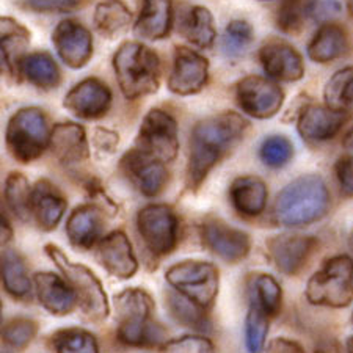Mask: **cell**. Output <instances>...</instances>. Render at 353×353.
Returning a JSON list of instances; mask_svg holds the SVG:
<instances>
[{
	"label": "cell",
	"mask_w": 353,
	"mask_h": 353,
	"mask_svg": "<svg viewBox=\"0 0 353 353\" xmlns=\"http://www.w3.org/2000/svg\"><path fill=\"white\" fill-rule=\"evenodd\" d=\"M27 7H30L35 11H43V13H65L71 11L79 5V0H26Z\"/></svg>",
	"instance_id": "bcb514c9"
},
{
	"label": "cell",
	"mask_w": 353,
	"mask_h": 353,
	"mask_svg": "<svg viewBox=\"0 0 353 353\" xmlns=\"http://www.w3.org/2000/svg\"><path fill=\"white\" fill-rule=\"evenodd\" d=\"M325 105L345 112L353 104V66L334 72L323 90Z\"/></svg>",
	"instance_id": "d590c367"
},
{
	"label": "cell",
	"mask_w": 353,
	"mask_h": 353,
	"mask_svg": "<svg viewBox=\"0 0 353 353\" xmlns=\"http://www.w3.org/2000/svg\"><path fill=\"white\" fill-rule=\"evenodd\" d=\"M349 245H350V250H352V253H353V232L350 234V241H349Z\"/></svg>",
	"instance_id": "db71d44e"
},
{
	"label": "cell",
	"mask_w": 353,
	"mask_h": 353,
	"mask_svg": "<svg viewBox=\"0 0 353 353\" xmlns=\"http://www.w3.org/2000/svg\"><path fill=\"white\" fill-rule=\"evenodd\" d=\"M165 280L179 294L204 310L212 308L219 295L220 275L214 264L204 261H182L170 267Z\"/></svg>",
	"instance_id": "ba28073f"
},
{
	"label": "cell",
	"mask_w": 353,
	"mask_h": 353,
	"mask_svg": "<svg viewBox=\"0 0 353 353\" xmlns=\"http://www.w3.org/2000/svg\"><path fill=\"white\" fill-rule=\"evenodd\" d=\"M170 314L182 327L196 330V332H209L210 322L206 316V310L187 299L182 294H168L165 301Z\"/></svg>",
	"instance_id": "1f68e13d"
},
{
	"label": "cell",
	"mask_w": 353,
	"mask_h": 353,
	"mask_svg": "<svg viewBox=\"0 0 353 353\" xmlns=\"http://www.w3.org/2000/svg\"><path fill=\"white\" fill-rule=\"evenodd\" d=\"M50 143L48 119L41 109L26 107L14 113L7 126V148L21 163L41 157Z\"/></svg>",
	"instance_id": "52a82bcc"
},
{
	"label": "cell",
	"mask_w": 353,
	"mask_h": 353,
	"mask_svg": "<svg viewBox=\"0 0 353 353\" xmlns=\"http://www.w3.org/2000/svg\"><path fill=\"white\" fill-rule=\"evenodd\" d=\"M281 286L275 278L261 273L253 283V301H256L267 316H276L281 310Z\"/></svg>",
	"instance_id": "8d00e7d4"
},
{
	"label": "cell",
	"mask_w": 353,
	"mask_h": 353,
	"mask_svg": "<svg viewBox=\"0 0 353 353\" xmlns=\"http://www.w3.org/2000/svg\"><path fill=\"white\" fill-rule=\"evenodd\" d=\"M113 70L124 98L130 101L156 93L161 85V60L154 50L135 41L119 46Z\"/></svg>",
	"instance_id": "3957f363"
},
{
	"label": "cell",
	"mask_w": 353,
	"mask_h": 353,
	"mask_svg": "<svg viewBox=\"0 0 353 353\" xmlns=\"http://www.w3.org/2000/svg\"><path fill=\"white\" fill-rule=\"evenodd\" d=\"M63 278L52 272H39L33 280L39 303L54 316L70 314L76 305H79L76 294Z\"/></svg>",
	"instance_id": "cb8c5ba5"
},
{
	"label": "cell",
	"mask_w": 353,
	"mask_h": 353,
	"mask_svg": "<svg viewBox=\"0 0 353 353\" xmlns=\"http://www.w3.org/2000/svg\"><path fill=\"white\" fill-rule=\"evenodd\" d=\"M32 215L43 231H54L66 212L68 203L57 187L49 181H38L32 189Z\"/></svg>",
	"instance_id": "603a6c76"
},
{
	"label": "cell",
	"mask_w": 353,
	"mask_h": 353,
	"mask_svg": "<svg viewBox=\"0 0 353 353\" xmlns=\"http://www.w3.org/2000/svg\"><path fill=\"white\" fill-rule=\"evenodd\" d=\"M50 151L65 167H76L88 161L90 148L85 129L76 123L55 124L50 132Z\"/></svg>",
	"instance_id": "ffe728a7"
},
{
	"label": "cell",
	"mask_w": 353,
	"mask_h": 353,
	"mask_svg": "<svg viewBox=\"0 0 353 353\" xmlns=\"http://www.w3.org/2000/svg\"><path fill=\"white\" fill-rule=\"evenodd\" d=\"M306 299L317 306L347 308L353 301V259L350 256L330 258L310 278Z\"/></svg>",
	"instance_id": "8992f818"
},
{
	"label": "cell",
	"mask_w": 353,
	"mask_h": 353,
	"mask_svg": "<svg viewBox=\"0 0 353 353\" xmlns=\"http://www.w3.org/2000/svg\"><path fill=\"white\" fill-rule=\"evenodd\" d=\"M214 344L204 336H182L178 339H172L162 345L163 352L172 353H208L214 352Z\"/></svg>",
	"instance_id": "7bdbcfd3"
},
{
	"label": "cell",
	"mask_w": 353,
	"mask_h": 353,
	"mask_svg": "<svg viewBox=\"0 0 353 353\" xmlns=\"http://www.w3.org/2000/svg\"><path fill=\"white\" fill-rule=\"evenodd\" d=\"M173 22L172 0H143L141 13L137 19L134 32L143 39H162L170 33Z\"/></svg>",
	"instance_id": "484cf974"
},
{
	"label": "cell",
	"mask_w": 353,
	"mask_h": 353,
	"mask_svg": "<svg viewBox=\"0 0 353 353\" xmlns=\"http://www.w3.org/2000/svg\"><path fill=\"white\" fill-rule=\"evenodd\" d=\"M50 349L59 353H96L98 341L82 328H65L50 336Z\"/></svg>",
	"instance_id": "e575fe53"
},
{
	"label": "cell",
	"mask_w": 353,
	"mask_h": 353,
	"mask_svg": "<svg viewBox=\"0 0 353 353\" xmlns=\"http://www.w3.org/2000/svg\"><path fill=\"white\" fill-rule=\"evenodd\" d=\"M347 350L353 352V336H352V338H350L349 341H347Z\"/></svg>",
	"instance_id": "f5cc1de1"
},
{
	"label": "cell",
	"mask_w": 353,
	"mask_h": 353,
	"mask_svg": "<svg viewBox=\"0 0 353 353\" xmlns=\"http://www.w3.org/2000/svg\"><path fill=\"white\" fill-rule=\"evenodd\" d=\"M345 2H347V8H349V13L353 18V0H345Z\"/></svg>",
	"instance_id": "816d5d0a"
},
{
	"label": "cell",
	"mask_w": 353,
	"mask_h": 353,
	"mask_svg": "<svg viewBox=\"0 0 353 353\" xmlns=\"http://www.w3.org/2000/svg\"><path fill=\"white\" fill-rule=\"evenodd\" d=\"M253 39V28L243 21H232L226 27L221 48L228 57L242 55Z\"/></svg>",
	"instance_id": "60d3db41"
},
{
	"label": "cell",
	"mask_w": 353,
	"mask_h": 353,
	"mask_svg": "<svg viewBox=\"0 0 353 353\" xmlns=\"http://www.w3.org/2000/svg\"><path fill=\"white\" fill-rule=\"evenodd\" d=\"M209 77V61L203 55L187 48L174 52L173 68L168 77V88L174 94L190 96L204 88Z\"/></svg>",
	"instance_id": "7c38bea8"
},
{
	"label": "cell",
	"mask_w": 353,
	"mask_h": 353,
	"mask_svg": "<svg viewBox=\"0 0 353 353\" xmlns=\"http://www.w3.org/2000/svg\"><path fill=\"white\" fill-rule=\"evenodd\" d=\"M112 91L98 79H85L65 96L63 105L74 117L98 119L110 109Z\"/></svg>",
	"instance_id": "e0dca14e"
},
{
	"label": "cell",
	"mask_w": 353,
	"mask_h": 353,
	"mask_svg": "<svg viewBox=\"0 0 353 353\" xmlns=\"http://www.w3.org/2000/svg\"><path fill=\"white\" fill-rule=\"evenodd\" d=\"M3 198L7 203L8 209L16 217L22 221H27L32 215L30 198L32 189L30 184L24 174L21 173H10L8 178L5 179Z\"/></svg>",
	"instance_id": "836d02e7"
},
{
	"label": "cell",
	"mask_w": 353,
	"mask_h": 353,
	"mask_svg": "<svg viewBox=\"0 0 353 353\" xmlns=\"http://www.w3.org/2000/svg\"><path fill=\"white\" fill-rule=\"evenodd\" d=\"M137 230L152 254L165 256L174 250L179 237V221L172 208L150 204L137 215Z\"/></svg>",
	"instance_id": "30bf717a"
},
{
	"label": "cell",
	"mask_w": 353,
	"mask_h": 353,
	"mask_svg": "<svg viewBox=\"0 0 353 353\" xmlns=\"http://www.w3.org/2000/svg\"><path fill=\"white\" fill-rule=\"evenodd\" d=\"M294 154V146L284 135H272L263 141L259 148V156L267 167L281 168Z\"/></svg>",
	"instance_id": "f35d334b"
},
{
	"label": "cell",
	"mask_w": 353,
	"mask_h": 353,
	"mask_svg": "<svg viewBox=\"0 0 353 353\" xmlns=\"http://www.w3.org/2000/svg\"><path fill=\"white\" fill-rule=\"evenodd\" d=\"M334 174L338 179L341 193L344 196H353V156L339 157L334 163Z\"/></svg>",
	"instance_id": "f6af8a7d"
},
{
	"label": "cell",
	"mask_w": 353,
	"mask_h": 353,
	"mask_svg": "<svg viewBox=\"0 0 353 353\" xmlns=\"http://www.w3.org/2000/svg\"><path fill=\"white\" fill-rule=\"evenodd\" d=\"M349 48L343 27L327 22L316 32L308 44V57L316 63H330L343 57Z\"/></svg>",
	"instance_id": "83f0119b"
},
{
	"label": "cell",
	"mask_w": 353,
	"mask_h": 353,
	"mask_svg": "<svg viewBox=\"0 0 353 353\" xmlns=\"http://www.w3.org/2000/svg\"><path fill=\"white\" fill-rule=\"evenodd\" d=\"M328 209L330 192L325 181L317 174H303L280 192L273 215L283 226L300 228L323 219Z\"/></svg>",
	"instance_id": "7a4b0ae2"
},
{
	"label": "cell",
	"mask_w": 353,
	"mask_h": 353,
	"mask_svg": "<svg viewBox=\"0 0 353 353\" xmlns=\"http://www.w3.org/2000/svg\"><path fill=\"white\" fill-rule=\"evenodd\" d=\"M352 322H353V316H352Z\"/></svg>",
	"instance_id": "11a10c76"
},
{
	"label": "cell",
	"mask_w": 353,
	"mask_h": 353,
	"mask_svg": "<svg viewBox=\"0 0 353 353\" xmlns=\"http://www.w3.org/2000/svg\"><path fill=\"white\" fill-rule=\"evenodd\" d=\"M236 99L239 107L247 115L258 119H269L281 110L284 93L269 79L248 76L237 83Z\"/></svg>",
	"instance_id": "8fae6325"
},
{
	"label": "cell",
	"mask_w": 353,
	"mask_h": 353,
	"mask_svg": "<svg viewBox=\"0 0 353 353\" xmlns=\"http://www.w3.org/2000/svg\"><path fill=\"white\" fill-rule=\"evenodd\" d=\"M343 146H344V150L349 152V154L353 156V128L345 134L344 140H343Z\"/></svg>",
	"instance_id": "f907efd6"
},
{
	"label": "cell",
	"mask_w": 353,
	"mask_h": 353,
	"mask_svg": "<svg viewBox=\"0 0 353 353\" xmlns=\"http://www.w3.org/2000/svg\"><path fill=\"white\" fill-rule=\"evenodd\" d=\"M267 196L269 190L265 182L256 176H241L234 179L230 189L232 206L247 217H258L261 212H264Z\"/></svg>",
	"instance_id": "4316f807"
},
{
	"label": "cell",
	"mask_w": 353,
	"mask_h": 353,
	"mask_svg": "<svg viewBox=\"0 0 353 353\" xmlns=\"http://www.w3.org/2000/svg\"><path fill=\"white\" fill-rule=\"evenodd\" d=\"M303 19H306L303 11V0H288L280 10L278 26H280L284 32L295 33L303 27Z\"/></svg>",
	"instance_id": "ee69618b"
},
{
	"label": "cell",
	"mask_w": 353,
	"mask_h": 353,
	"mask_svg": "<svg viewBox=\"0 0 353 353\" xmlns=\"http://www.w3.org/2000/svg\"><path fill=\"white\" fill-rule=\"evenodd\" d=\"M102 228H104L102 210L93 204H83L71 212L66 221V234L74 247L85 252L99 242Z\"/></svg>",
	"instance_id": "d4e9b609"
},
{
	"label": "cell",
	"mask_w": 353,
	"mask_h": 353,
	"mask_svg": "<svg viewBox=\"0 0 353 353\" xmlns=\"http://www.w3.org/2000/svg\"><path fill=\"white\" fill-rule=\"evenodd\" d=\"M30 44V32L11 18L0 19V57H2V72L11 77H21L22 60L27 57Z\"/></svg>",
	"instance_id": "7402d4cb"
},
{
	"label": "cell",
	"mask_w": 353,
	"mask_h": 353,
	"mask_svg": "<svg viewBox=\"0 0 353 353\" xmlns=\"http://www.w3.org/2000/svg\"><path fill=\"white\" fill-rule=\"evenodd\" d=\"M93 21L101 35L113 38L126 30L132 21V14L123 0H104L96 5Z\"/></svg>",
	"instance_id": "f1b7e54d"
},
{
	"label": "cell",
	"mask_w": 353,
	"mask_h": 353,
	"mask_svg": "<svg viewBox=\"0 0 353 353\" xmlns=\"http://www.w3.org/2000/svg\"><path fill=\"white\" fill-rule=\"evenodd\" d=\"M182 35L198 48H210L217 37L210 11L204 7H193L182 24Z\"/></svg>",
	"instance_id": "d6a6232c"
},
{
	"label": "cell",
	"mask_w": 353,
	"mask_h": 353,
	"mask_svg": "<svg viewBox=\"0 0 353 353\" xmlns=\"http://www.w3.org/2000/svg\"><path fill=\"white\" fill-rule=\"evenodd\" d=\"M267 352H283V353H300L303 352V347L295 341L288 338H276L267 345Z\"/></svg>",
	"instance_id": "c3c4849f"
},
{
	"label": "cell",
	"mask_w": 353,
	"mask_h": 353,
	"mask_svg": "<svg viewBox=\"0 0 353 353\" xmlns=\"http://www.w3.org/2000/svg\"><path fill=\"white\" fill-rule=\"evenodd\" d=\"M248 121L236 112H223L199 121L192 130L187 182L196 190L215 165L241 143Z\"/></svg>",
	"instance_id": "6da1fadb"
},
{
	"label": "cell",
	"mask_w": 353,
	"mask_h": 353,
	"mask_svg": "<svg viewBox=\"0 0 353 353\" xmlns=\"http://www.w3.org/2000/svg\"><path fill=\"white\" fill-rule=\"evenodd\" d=\"M121 170L145 196H157L167 182L163 162L134 148L121 159Z\"/></svg>",
	"instance_id": "9a60e30c"
},
{
	"label": "cell",
	"mask_w": 353,
	"mask_h": 353,
	"mask_svg": "<svg viewBox=\"0 0 353 353\" xmlns=\"http://www.w3.org/2000/svg\"><path fill=\"white\" fill-rule=\"evenodd\" d=\"M96 259L112 276L121 280L132 278L139 269L132 245L123 231H113L99 239L96 245Z\"/></svg>",
	"instance_id": "ac0fdd59"
},
{
	"label": "cell",
	"mask_w": 353,
	"mask_h": 353,
	"mask_svg": "<svg viewBox=\"0 0 353 353\" xmlns=\"http://www.w3.org/2000/svg\"><path fill=\"white\" fill-rule=\"evenodd\" d=\"M201 237L210 252L226 263H239L250 253V237L247 232L231 228L221 220L204 221Z\"/></svg>",
	"instance_id": "2e32d148"
},
{
	"label": "cell",
	"mask_w": 353,
	"mask_h": 353,
	"mask_svg": "<svg viewBox=\"0 0 353 353\" xmlns=\"http://www.w3.org/2000/svg\"><path fill=\"white\" fill-rule=\"evenodd\" d=\"M21 76L38 88L50 90L60 83V70L52 57L46 52H35L22 60Z\"/></svg>",
	"instance_id": "f546056e"
},
{
	"label": "cell",
	"mask_w": 353,
	"mask_h": 353,
	"mask_svg": "<svg viewBox=\"0 0 353 353\" xmlns=\"http://www.w3.org/2000/svg\"><path fill=\"white\" fill-rule=\"evenodd\" d=\"M44 250L46 254L54 261L59 270L63 273L65 280L76 294L77 303L85 312V316L93 322L105 321L109 317L110 305L98 276L88 267L71 263L68 256L55 245L48 243Z\"/></svg>",
	"instance_id": "5b68a950"
},
{
	"label": "cell",
	"mask_w": 353,
	"mask_h": 353,
	"mask_svg": "<svg viewBox=\"0 0 353 353\" xmlns=\"http://www.w3.org/2000/svg\"><path fill=\"white\" fill-rule=\"evenodd\" d=\"M269 316L263 308L252 301L250 305L247 321H245V343L250 352H261L265 344L267 333H269Z\"/></svg>",
	"instance_id": "74e56055"
},
{
	"label": "cell",
	"mask_w": 353,
	"mask_h": 353,
	"mask_svg": "<svg viewBox=\"0 0 353 353\" xmlns=\"http://www.w3.org/2000/svg\"><path fill=\"white\" fill-rule=\"evenodd\" d=\"M119 343L130 347L154 345L163 338L162 328L151 322L154 301L143 289L123 290L115 297Z\"/></svg>",
	"instance_id": "277c9868"
},
{
	"label": "cell",
	"mask_w": 353,
	"mask_h": 353,
	"mask_svg": "<svg viewBox=\"0 0 353 353\" xmlns=\"http://www.w3.org/2000/svg\"><path fill=\"white\" fill-rule=\"evenodd\" d=\"M344 123V112L334 110L328 105H306L299 115L297 129L301 139L319 143L333 139Z\"/></svg>",
	"instance_id": "44dd1931"
},
{
	"label": "cell",
	"mask_w": 353,
	"mask_h": 353,
	"mask_svg": "<svg viewBox=\"0 0 353 353\" xmlns=\"http://www.w3.org/2000/svg\"><path fill=\"white\" fill-rule=\"evenodd\" d=\"M11 236H13V231H11V226L8 223L7 217L2 214V245L7 243L11 239Z\"/></svg>",
	"instance_id": "681fc988"
},
{
	"label": "cell",
	"mask_w": 353,
	"mask_h": 353,
	"mask_svg": "<svg viewBox=\"0 0 353 353\" xmlns=\"http://www.w3.org/2000/svg\"><path fill=\"white\" fill-rule=\"evenodd\" d=\"M38 325L30 319H13L2 328V341L8 349L19 350L32 343L37 336Z\"/></svg>",
	"instance_id": "ab89813d"
},
{
	"label": "cell",
	"mask_w": 353,
	"mask_h": 353,
	"mask_svg": "<svg viewBox=\"0 0 353 353\" xmlns=\"http://www.w3.org/2000/svg\"><path fill=\"white\" fill-rule=\"evenodd\" d=\"M317 247V241L312 236L280 234L267 241V253L272 263L284 275H297L308 263L310 256Z\"/></svg>",
	"instance_id": "5bb4252c"
},
{
	"label": "cell",
	"mask_w": 353,
	"mask_h": 353,
	"mask_svg": "<svg viewBox=\"0 0 353 353\" xmlns=\"http://www.w3.org/2000/svg\"><path fill=\"white\" fill-rule=\"evenodd\" d=\"M119 143V137L113 130L98 128L93 134V145L99 152H107V154H112L113 151L117 150Z\"/></svg>",
	"instance_id": "7dc6e473"
},
{
	"label": "cell",
	"mask_w": 353,
	"mask_h": 353,
	"mask_svg": "<svg viewBox=\"0 0 353 353\" xmlns=\"http://www.w3.org/2000/svg\"><path fill=\"white\" fill-rule=\"evenodd\" d=\"M303 11L306 19L317 24H327L338 18L343 11L341 0H303Z\"/></svg>",
	"instance_id": "b9f144b4"
},
{
	"label": "cell",
	"mask_w": 353,
	"mask_h": 353,
	"mask_svg": "<svg viewBox=\"0 0 353 353\" xmlns=\"http://www.w3.org/2000/svg\"><path fill=\"white\" fill-rule=\"evenodd\" d=\"M137 148L163 163L174 161L179 151V129L176 119L161 109L148 112L137 137Z\"/></svg>",
	"instance_id": "9c48e42d"
},
{
	"label": "cell",
	"mask_w": 353,
	"mask_h": 353,
	"mask_svg": "<svg viewBox=\"0 0 353 353\" xmlns=\"http://www.w3.org/2000/svg\"><path fill=\"white\" fill-rule=\"evenodd\" d=\"M259 61L265 74L275 81L297 82L305 76L301 55L284 41H269L259 50Z\"/></svg>",
	"instance_id": "d6986e66"
},
{
	"label": "cell",
	"mask_w": 353,
	"mask_h": 353,
	"mask_svg": "<svg viewBox=\"0 0 353 353\" xmlns=\"http://www.w3.org/2000/svg\"><path fill=\"white\" fill-rule=\"evenodd\" d=\"M2 283L5 290L14 299L26 300L32 295V283L26 264L14 250H5L2 254Z\"/></svg>",
	"instance_id": "4dcf8cb0"
},
{
	"label": "cell",
	"mask_w": 353,
	"mask_h": 353,
	"mask_svg": "<svg viewBox=\"0 0 353 353\" xmlns=\"http://www.w3.org/2000/svg\"><path fill=\"white\" fill-rule=\"evenodd\" d=\"M57 54L66 66L81 70L93 55V37L87 27L74 19L61 21L52 33Z\"/></svg>",
	"instance_id": "4fadbf2b"
}]
</instances>
